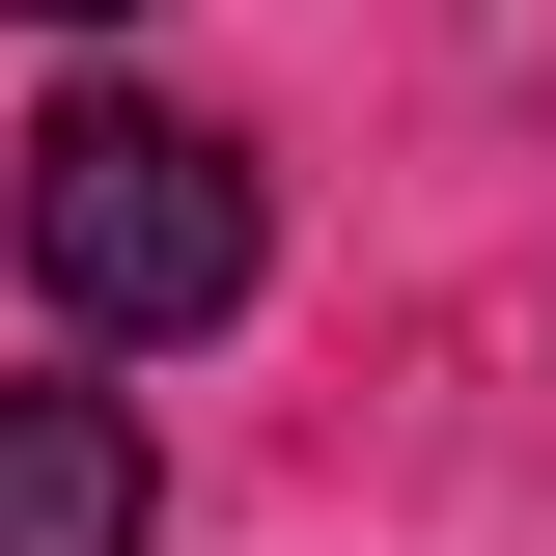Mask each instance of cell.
Here are the masks:
<instances>
[{
  "label": "cell",
  "mask_w": 556,
  "mask_h": 556,
  "mask_svg": "<svg viewBox=\"0 0 556 556\" xmlns=\"http://www.w3.org/2000/svg\"><path fill=\"white\" fill-rule=\"evenodd\" d=\"M167 529V445H139V390H0V556H139Z\"/></svg>",
  "instance_id": "cell-2"
},
{
  "label": "cell",
  "mask_w": 556,
  "mask_h": 556,
  "mask_svg": "<svg viewBox=\"0 0 556 556\" xmlns=\"http://www.w3.org/2000/svg\"><path fill=\"white\" fill-rule=\"evenodd\" d=\"M0 223H28V278H56V334H112V362L223 334V306H251V251H278L251 139L167 112V84H56V112H28V167H0Z\"/></svg>",
  "instance_id": "cell-1"
},
{
  "label": "cell",
  "mask_w": 556,
  "mask_h": 556,
  "mask_svg": "<svg viewBox=\"0 0 556 556\" xmlns=\"http://www.w3.org/2000/svg\"><path fill=\"white\" fill-rule=\"evenodd\" d=\"M28 28H139V0H28Z\"/></svg>",
  "instance_id": "cell-3"
}]
</instances>
